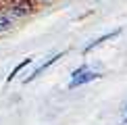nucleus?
Instances as JSON below:
<instances>
[{
  "instance_id": "f257e3e1",
  "label": "nucleus",
  "mask_w": 127,
  "mask_h": 125,
  "mask_svg": "<svg viewBox=\"0 0 127 125\" xmlns=\"http://www.w3.org/2000/svg\"><path fill=\"white\" fill-rule=\"evenodd\" d=\"M98 77H100V73H98L96 69H92V67L83 65V67H79V69H75V71L71 73V81H69V88L83 86V83H90V81L98 79Z\"/></svg>"
},
{
  "instance_id": "f03ea898",
  "label": "nucleus",
  "mask_w": 127,
  "mask_h": 125,
  "mask_svg": "<svg viewBox=\"0 0 127 125\" xmlns=\"http://www.w3.org/2000/svg\"><path fill=\"white\" fill-rule=\"evenodd\" d=\"M21 10L17 8H4V10H0V33H4V31H8L10 27H13L15 23H17V19L21 17Z\"/></svg>"
},
{
  "instance_id": "7ed1b4c3",
  "label": "nucleus",
  "mask_w": 127,
  "mask_h": 125,
  "mask_svg": "<svg viewBox=\"0 0 127 125\" xmlns=\"http://www.w3.org/2000/svg\"><path fill=\"white\" fill-rule=\"evenodd\" d=\"M56 59H61V54H56V56H52L50 61H46V62H42V65H40V67H38V69H35L33 73H31V75H29V77H27V79H25V81H29V79H33V77H38V75H40L42 71H46V69H48V67L52 65V62H56Z\"/></svg>"
},
{
  "instance_id": "20e7f679",
  "label": "nucleus",
  "mask_w": 127,
  "mask_h": 125,
  "mask_svg": "<svg viewBox=\"0 0 127 125\" xmlns=\"http://www.w3.org/2000/svg\"><path fill=\"white\" fill-rule=\"evenodd\" d=\"M115 35H119V31H110V33H106V35H102V38H98L96 42H92V44L88 46L86 50H92V48H96V46H100L102 42H106V40H110V38H115Z\"/></svg>"
},
{
  "instance_id": "39448f33",
  "label": "nucleus",
  "mask_w": 127,
  "mask_h": 125,
  "mask_svg": "<svg viewBox=\"0 0 127 125\" xmlns=\"http://www.w3.org/2000/svg\"><path fill=\"white\" fill-rule=\"evenodd\" d=\"M29 62H33V59H25L23 62H19V65H17V67H15V69H13V73H10V75H8V81H10V79H13V77H15V75H17V73H19L21 69H23V67H25V65H29Z\"/></svg>"
},
{
  "instance_id": "423d86ee",
  "label": "nucleus",
  "mask_w": 127,
  "mask_h": 125,
  "mask_svg": "<svg viewBox=\"0 0 127 125\" xmlns=\"http://www.w3.org/2000/svg\"><path fill=\"white\" fill-rule=\"evenodd\" d=\"M123 121H127V104H125V108H123Z\"/></svg>"
}]
</instances>
